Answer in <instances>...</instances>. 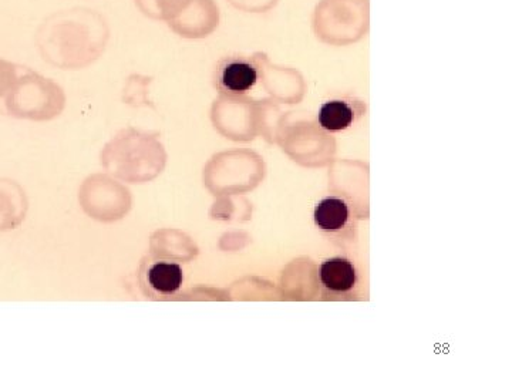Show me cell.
<instances>
[{"instance_id": "8992f818", "label": "cell", "mask_w": 512, "mask_h": 384, "mask_svg": "<svg viewBox=\"0 0 512 384\" xmlns=\"http://www.w3.org/2000/svg\"><path fill=\"white\" fill-rule=\"evenodd\" d=\"M355 120V107L346 100H330L320 107L318 114L320 128L329 133L346 130Z\"/></svg>"}, {"instance_id": "5b68a950", "label": "cell", "mask_w": 512, "mask_h": 384, "mask_svg": "<svg viewBox=\"0 0 512 384\" xmlns=\"http://www.w3.org/2000/svg\"><path fill=\"white\" fill-rule=\"evenodd\" d=\"M147 282L153 291L161 295H173L183 286V268L173 262H156L148 268Z\"/></svg>"}, {"instance_id": "7a4b0ae2", "label": "cell", "mask_w": 512, "mask_h": 384, "mask_svg": "<svg viewBox=\"0 0 512 384\" xmlns=\"http://www.w3.org/2000/svg\"><path fill=\"white\" fill-rule=\"evenodd\" d=\"M215 82L222 92L242 96L258 82V66L247 57L229 56L218 64Z\"/></svg>"}, {"instance_id": "ba28073f", "label": "cell", "mask_w": 512, "mask_h": 384, "mask_svg": "<svg viewBox=\"0 0 512 384\" xmlns=\"http://www.w3.org/2000/svg\"><path fill=\"white\" fill-rule=\"evenodd\" d=\"M238 8L249 12H266L278 5L279 0H231Z\"/></svg>"}, {"instance_id": "277c9868", "label": "cell", "mask_w": 512, "mask_h": 384, "mask_svg": "<svg viewBox=\"0 0 512 384\" xmlns=\"http://www.w3.org/2000/svg\"><path fill=\"white\" fill-rule=\"evenodd\" d=\"M220 20L218 8L212 0H194V9L184 22L183 32L190 36H208Z\"/></svg>"}, {"instance_id": "3957f363", "label": "cell", "mask_w": 512, "mask_h": 384, "mask_svg": "<svg viewBox=\"0 0 512 384\" xmlns=\"http://www.w3.org/2000/svg\"><path fill=\"white\" fill-rule=\"evenodd\" d=\"M320 281L333 292H348L356 284V269L345 258H332L320 266Z\"/></svg>"}, {"instance_id": "6da1fadb", "label": "cell", "mask_w": 512, "mask_h": 384, "mask_svg": "<svg viewBox=\"0 0 512 384\" xmlns=\"http://www.w3.org/2000/svg\"><path fill=\"white\" fill-rule=\"evenodd\" d=\"M369 29L370 0H319L313 9V33L328 45H352Z\"/></svg>"}, {"instance_id": "52a82bcc", "label": "cell", "mask_w": 512, "mask_h": 384, "mask_svg": "<svg viewBox=\"0 0 512 384\" xmlns=\"http://www.w3.org/2000/svg\"><path fill=\"white\" fill-rule=\"evenodd\" d=\"M348 220V204L340 198H325L315 208V224L323 231H339Z\"/></svg>"}]
</instances>
